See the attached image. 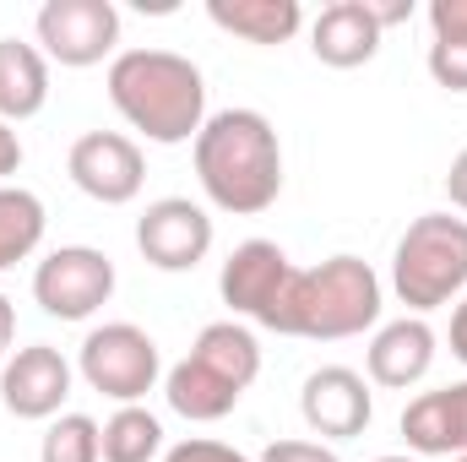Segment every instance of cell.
<instances>
[{"label": "cell", "instance_id": "obj_22", "mask_svg": "<svg viewBox=\"0 0 467 462\" xmlns=\"http://www.w3.org/2000/svg\"><path fill=\"white\" fill-rule=\"evenodd\" d=\"M38 462H104V425L88 414H60L44 430Z\"/></svg>", "mask_w": 467, "mask_h": 462}, {"label": "cell", "instance_id": "obj_5", "mask_svg": "<svg viewBox=\"0 0 467 462\" xmlns=\"http://www.w3.org/2000/svg\"><path fill=\"white\" fill-rule=\"evenodd\" d=\"M77 364H82V381L93 392L115 397L119 408L136 403V397H147L158 386V375H163V353H158V343L136 321H104V327H93Z\"/></svg>", "mask_w": 467, "mask_h": 462}, {"label": "cell", "instance_id": "obj_1", "mask_svg": "<svg viewBox=\"0 0 467 462\" xmlns=\"http://www.w3.org/2000/svg\"><path fill=\"white\" fill-rule=\"evenodd\" d=\"M196 180L218 213H266L283 191V147L272 120L261 110H218L196 131Z\"/></svg>", "mask_w": 467, "mask_h": 462}, {"label": "cell", "instance_id": "obj_9", "mask_svg": "<svg viewBox=\"0 0 467 462\" xmlns=\"http://www.w3.org/2000/svg\"><path fill=\"white\" fill-rule=\"evenodd\" d=\"M136 250L158 272H191L213 250V218L191 196H163L136 218Z\"/></svg>", "mask_w": 467, "mask_h": 462}, {"label": "cell", "instance_id": "obj_10", "mask_svg": "<svg viewBox=\"0 0 467 462\" xmlns=\"http://www.w3.org/2000/svg\"><path fill=\"white\" fill-rule=\"evenodd\" d=\"M71 180L82 196L104 202V207H125L141 196V180H147V158L130 136L119 131H88L71 142V158H66Z\"/></svg>", "mask_w": 467, "mask_h": 462}, {"label": "cell", "instance_id": "obj_24", "mask_svg": "<svg viewBox=\"0 0 467 462\" xmlns=\"http://www.w3.org/2000/svg\"><path fill=\"white\" fill-rule=\"evenodd\" d=\"M163 462H255L244 457V452H234L223 441H207V436H191V441H180V446H169Z\"/></svg>", "mask_w": 467, "mask_h": 462}, {"label": "cell", "instance_id": "obj_16", "mask_svg": "<svg viewBox=\"0 0 467 462\" xmlns=\"http://www.w3.org/2000/svg\"><path fill=\"white\" fill-rule=\"evenodd\" d=\"M163 397H169V408L180 414V419H191V425H218V419H229L234 403L244 397L239 386H229L223 375H213L202 359H180L169 375H163Z\"/></svg>", "mask_w": 467, "mask_h": 462}, {"label": "cell", "instance_id": "obj_12", "mask_svg": "<svg viewBox=\"0 0 467 462\" xmlns=\"http://www.w3.org/2000/svg\"><path fill=\"white\" fill-rule=\"evenodd\" d=\"M71 397V364L60 348L27 343L16 348L0 370V403L16 419H60V403Z\"/></svg>", "mask_w": 467, "mask_h": 462}, {"label": "cell", "instance_id": "obj_26", "mask_svg": "<svg viewBox=\"0 0 467 462\" xmlns=\"http://www.w3.org/2000/svg\"><path fill=\"white\" fill-rule=\"evenodd\" d=\"M430 27H435V38L467 44V0H430Z\"/></svg>", "mask_w": 467, "mask_h": 462}, {"label": "cell", "instance_id": "obj_20", "mask_svg": "<svg viewBox=\"0 0 467 462\" xmlns=\"http://www.w3.org/2000/svg\"><path fill=\"white\" fill-rule=\"evenodd\" d=\"M44 239V202L22 185H0V272L27 261Z\"/></svg>", "mask_w": 467, "mask_h": 462}, {"label": "cell", "instance_id": "obj_17", "mask_svg": "<svg viewBox=\"0 0 467 462\" xmlns=\"http://www.w3.org/2000/svg\"><path fill=\"white\" fill-rule=\"evenodd\" d=\"M49 104V60L38 44L0 38V120H33Z\"/></svg>", "mask_w": 467, "mask_h": 462}, {"label": "cell", "instance_id": "obj_3", "mask_svg": "<svg viewBox=\"0 0 467 462\" xmlns=\"http://www.w3.org/2000/svg\"><path fill=\"white\" fill-rule=\"evenodd\" d=\"M375 321H380V278L358 256H332L310 272H294L277 310L283 338H316V343L358 338Z\"/></svg>", "mask_w": 467, "mask_h": 462}, {"label": "cell", "instance_id": "obj_25", "mask_svg": "<svg viewBox=\"0 0 467 462\" xmlns=\"http://www.w3.org/2000/svg\"><path fill=\"white\" fill-rule=\"evenodd\" d=\"M255 462H343V457L321 441H272Z\"/></svg>", "mask_w": 467, "mask_h": 462}, {"label": "cell", "instance_id": "obj_7", "mask_svg": "<svg viewBox=\"0 0 467 462\" xmlns=\"http://www.w3.org/2000/svg\"><path fill=\"white\" fill-rule=\"evenodd\" d=\"M294 272H299V267L283 256V245H272V239H244V245H234V256L223 261L218 294H223V305H229L234 316H244V321L277 332V310H283V294H288Z\"/></svg>", "mask_w": 467, "mask_h": 462}, {"label": "cell", "instance_id": "obj_2", "mask_svg": "<svg viewBox=\"0 0 467 462\" xmlns=\"http://www.w3.org/2000/svg\"><path fill=\"white\" fill-rule=\"evenodd\" d=\"M109 99L130 120V131H141L158 147H180L196 142V131L207 125V82L202 71L174 55V49H125L109 60Z\"/></svg>", "mask_w": 467, "mask_h": 462}, {"label": "cell", "instance_id": "obj_13", "mask_svg": "<svg viewBox=\"0 0 467 462\" xmlns=\"http://www.w3.org/2000/svg\"><path fill=\"white\" fill-rule=\"evenodd\" d=\"M402 441L419 457H467V381L413 397L402 408Z\"/></svg>", "mask_w": 467, "mask_h": 462}, {"label": "cell", "instance_id": "obj_14", "mask_svg": "<svg viewBox=\"0 0 467 462\" xmlns=\"http://www.w3.org/2000/svg\"><path fill=\"white\" fill-rule=\"evenodd\" d=\"M369 381L375 386H419L435 364V327L424 316H402V321H386L375 338H369Z\"/></svg>", "mask_w": 467, "mask_h": 462}, {"label": "cell", "instance_id": "obj_8", "mask_svg": "<svg viewBox=\"0 0 467 462\" xmlns=\"http://www.w3.org/2000/svg\"><path fill=\"white\" fill-rule=\"evenodd\" d=\"M33 33L44 44V60L82 71V66H99L104 55H115L119 11L115 0H44Z\"/></svg>", "mask_w": 467, "mask_h": 462}, {"label": "cell", "instance_id": "obj_23", "mask_svg": "<svg viewBox=\"0 0 467 462\" xmlns=\"http://www.w3.org/2000/svg\"><path fill=\"white\" fill-rule=\"evenodd\" d=\"M430 77L451 93H467V44L457 38H435L430 44Z\"/></svg>", "mask_w": 467, "mask_h": 462}, {"label": "cell", "instance_id": "obj_6", "mask_svg": "<svg viewBox=\"0 0 467 462\" xmlns=\"http://www.w3.org/2000/svg\"><path fill=\"white\" fill-rule=\"evenodd\" d=\"M115 294V261L93 245H60L33 272V299L55 321H88Z\"/></svg>", "mask_w": 467, "mask_h": 462}, {"label": "cell", "instance_id": "obj_18", "mask_svg": "<svg viewBox=\"0 0 467 462\" xmlns=\"http://www.w3.org/2000/svg\"><path fill=\"white\" fill-rule=\"evenodd\" d=\"M207 16L244 38V44H288L299 27H305V5L299 0H207Z\"/></svg>", "mask_w": 467, "mask_h": 462}, {"label": "cell", "instance_id": "obj_19", "mask_svg": "<svg viewBox=\"0 0 467 462\" xmlns=\"http://www.w3.org/2000/svg\"><path fill=\"white\" fill-rule=\"evenodd\" d=\"M191 359H202L213 375H223L239 392H250V381L261 375V343H255V332L239 327V321H213V327H202Z\"/></svg>", "mask_w": 467, "mask_h": 462}, {"label": "cell", "instance_id": "obj_33", "mask_svg": "<svg viewBox=\"0 0 467 462\" xmlns=\"http://www.w3.org/2000/svg\"><path fill=\"white\" fill-rule=\"evenodd\" d=\"M457 462H467V457H457Z\"/></svg>", "mask_w": 467, "mask_h": 462}, {"label": "cell", "instance_id": "obj_31", "mask_svg": "<svg viewBox=\"0 0 467 462\" xmlns=\"http://www.w3.org/2000/svg\"><path fill=\"white\" fill-rule=\"evenodd\" d=\"M451 353L467 364V294L457 299V310H451Z\"/></svg>", "mask_w": 467, "mask_h": 462}, {"label": "cell", "instance_id": "obj_27", "mask_svg": "<svg viewBox=\"0 0 467 462\" xmlns=\"http://www.w3.org/2000/svg\"><path fill=\"white\" fill-rule=\"evenodd\" d=\"M369 11H375V22H380V33H386V27H397V22L413 16V0H369Z\"/></svg>", "mask_w": 467, "mask_h": 462}, {"label": "cell", "instance_id": "obj_4", "mask_svg": "<svg viewBox=\"0 0 467 462\" xmlns=\"http://www.w3.org/2000/svg\"><path fill=\"white\" fill-rule=\"evenodd\" d=\"M391 289L413 316L441 310L457 294H467V218H451V213L413 218L391 256Z\"/></svg>", "mask_w": 467, "mask_h": 462}, {"label": "cell", "instance_id": "obj_11", "mask_svg": "<svg viewBox=\"0 0 467 462\" xmlns=\"http://www.w3.org/2000/svg\"><path fill=\"white\" fill-rule=\"evenodd\" d=\"M299 414L316 436L327 441H353L369 430L375 419V397L364 386V375L348 364H321L305 375V392H299Z\"/></svg>", "mask_w": 467, "mask_h": 462}, {"label": "cell", "instance_id": "obj_29", "mask_svg": "<svg viewBox=\"0 0 467 462\" xmlns=\"http://www.w3.org/2000/svg\"><path fill=\"white\" fill-rule=\"evenodd\" d=\"M446 196H451V207H462L467 213V147L451 158V174H446Z\"/></svg>", "mask_w": 467, "mask_h": 462}, {"label": "cell", "instance_id": "obj_32", "mask_svg": "<svg viewBox=\"0 0 467 462\" xmlns=\"http://www.w3.org/2000/svg\"><path fill=\"white\" fill-rule=\"evenodd\" d=\"M375 462H419V457H402V452H391V457H375Z\"/></svg>", "mask_w": 467, "mask_h": 462}, {"label": "cell", "instance_id": "obj_30", "mask_svg": "<svg viewBox=\"0 0 467 462\" xmlns=\"http://www.w3.org/2000/svg\"><path fill=\"white\" fill-rule=\"evenodd\" d=\"M11 338H16V310H11V299L0 294V370H5V359H11Z\"/></svg>", "mask_w": 467, "mask_h": 462}, {"label": "cell", "instance_id": "obj_28", "mask_svg": "<svg viewBox=\"0 0 467 462\" xmlns=\"http://www.w3.org/2000/svg\"><path fill=\"white\" fill-rule=\"evenodd\" d=\"M16 169H22V142H16V131L0 120V180L16 174Z\"/></svg>", "mask_w": 467, "mask_h": 462}, {"label": "cell", "instance_id": "obj_15", "mask_svg": "<svg viewBox=\"0 0 467 462\" xmlns=\"http://www.w3.org/2000/svg\"><path fill=\"white\" fill-rule=\"evenodd\" d=\"M380 38H386V33H380L369 0H337V5H327V11L310 22V49H316V60L332 66V71H353V66L375 60V55H380Z\"/></svg>", "mask_w": 467, "mask_h": 462}, {"label": "cell", "instance_id": "obj_21", "mask_svg": "<svg viewBox=\"0 0 467 462\" xmlns=\"http://www.w3.org/2000/svg\"><path fill=\"white\" fill-rule=\"evenodd\" d=\"M158 452H163V425L147 408L125 403L104 425V462H152Z\"/></svg>", "mask_w": 467, "mask_h": 462}]
</instances>
